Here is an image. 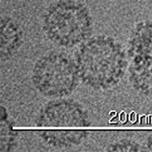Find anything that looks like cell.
<instances>
[{"mask_svg":"<svg viewBox=\"0 0 152 152\" xmlns=\"http://www.w3.org/2000/svg\"><path fill=\"white\" fill-rule=\"evenodd\" d=\"M75 61L80 80L95 90H110L116 86L127 68L123 48L107 35L85 40L77 50Z\"/></svg>","mask_w":152,"mask_h":152,"instance_id":"obj_1","label":"cell"},{"mask_svg":"<svg viewBox=\"0 0 152 152\" xmlns=\"http://www.w3.org/2000/svg\"><path fill=\"white\" fill-rule=\"evenodd\" d=\"M31 78L37 90L51 98L70 94L80 80L75 59L61 52H50L39 58Z\"/></svg>","mask_w":152,"mask_h":152,"instance_id":"obj_3","label":"cell"},{"mask_svg":"<svg viewBox=\"0 0 152 152\" xmlns=\"http://www.w3.org/2000/svg\"><path fill=\"white\" fill-rule=\"evenodd\" d=\"M109 151H139L138 145L133 141L128 140H122L116 141L108 147Z\"/></svg>","mask_w":152,"mask_h":152,"instance_id":"obj_9","label":"cell"},{"mask_svg":"<svg viewBox=\"0 0 152 152\" xmlns=\"http://www.w3.org/2000/svg\"><path fill=\"white\" fill-rule=\"evenodd\" d=\"M37 125L45 128H85L90 125L85 108L77 101L57 99L43 106Z\"/></svg>","mask_w":152,"mask_h":152,"instance_id":"obj_5","label":"cell"},{"mask_svg":"<svg viewBox=\"0 0 152 152\" xmlns=\"http://www.w3.org/2000/svg\"><path fill=\"white\" fill-rule=\"evenodd\" d=\"M87 131L82 130H45L41 132V137L53 147L66 148L77 145L87 137Z\"/></svg>","mask_w":152,"mask_h":152,"instance_id":"obj_7","label":"cell"},{"mask_svg":"<svg viewBox=\"0 0 152 152\" xmlns=\"http://www.w3.org/2000/svg\"><path fill=\"white\" fill-rule=\"evenodd\" d=\"M22 30L13 19L3 18L0 23L1 60H8L14 56L22 45Z\"/></svg>","mask_w":152,"mask_h":152,"instance_id":"obj_6","label":"cell"},{"mask_svg":"<svg viewBox=\"0 0 152 152\" xmlns=\"http://www.w3.org/2000/svg\"><path fill=\"white\" fill-rule=\"evenodd\" d=\"M1 151H9L13 149L16 139V133L8 120V114L5 108L1 106Z\"/></svg>","mask_w":152,"mask_h":152,"instance_id":"obj_8","label":"cell"},{"mask_svg":"<svg viewBox=\"0 0 152 152\" xmlns=\"http://www.w3.org/2000/svg\"><path fill=\"white\" fill-rule=\"evenodd\" d=\"M126 57L133 86L144 93H152V24L140 23L134 28Z\"/></svg>","mask_w":152,"mask_h":152,"instance_id":"obj_4","label":"cell"},{"mask_svg":"<svg viewBox=\"0 0 152 152\" xmlns=\"http://www.w3.org/2000/svg\"><path fill=\"white\" fill-rule=\"evenodd\" d=\"M43 29L54 44L74 47L84 43L92 33V18L84 5L73 0H60L46 10Z\"/></svg>","mask_w":152,"mask_h":152,"instance_id":"obj_2","label":"cell"}]
</instances>
